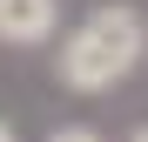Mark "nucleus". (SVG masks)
<instances>
[{
    "instance_id": "f257e3e1",
    "label": "nucleus",
    "mask_w": 148,
    "mask_h": 142,
    "mask_svg": "<svg viewBox=\"0 0 148 142\" xmlns=\"http://www.w3.org/2000/svg\"><path fill=\"white\" fill-rule=\"evenodd\" d=\"M141 54H148V20H141V7L108 0V7L81 14V20L61 34V47H54V81H61L67 95H114V88L141 68Z\"/></svg>"
},
{
    "instance_id": "f03ea898",
    "label": "nucleus",
    "mask_w": 148,
    "mask_h": 142,
    "mask_svg": "<svg viewBox=\"0 0 148 142\" xmlns=\"http://www.w3.org/2000/svg\"><path fill=\"white\" fill-rule=\"evenodd\" d=\"M61 27V0H0V47H47Z\"/></svg>"
},
{
    "instance_id": "7ed1b4c3",
    "label": "nucleus",
    "mask_w": 148,
    "mask_h": 142,
    "mask_svg": "<svg viewBox=\"0 0 148 142\" xmlns=\"http://www.w3.org/2000/svg\"><path fill=\"white\" fill-rule=\"evenodd\" d=\"M40 142H108L101 129H88V122H61V129H47Z\"/></svg>"
},
{
    "instance_id": "20e7f679",
    "label": "nucleus",
    "mask_w": 148,
    "mask_h": 142,
    "mask_svg": "<svg viewBox=\"0 0 148 142\" xmlns=\"http://www.w3.org/2000/svg\"><path fill=\"white\" fill-rule=\"evenodd\" d=\"M0 142H20V135H14V129H7V122H0Z\"/></svg>"
},
{
    "instance_id": "39448f33",
    "label": "nucleus",
    "mask_w": 148,
    "mask_h": 142,
    "mask_svg": "<svg viewBox=\"0 0 148 142\" xmlns=\"http://www.w3.org/2000/svg\"><path fill=\"white\" fill-rule=\"evenodd\" d=\"M128 142H148V129H135V135H128Z\"/></svg>"
}]
</instances>
